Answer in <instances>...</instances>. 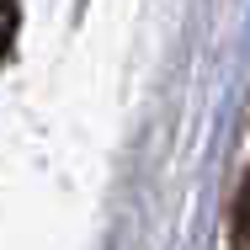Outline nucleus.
<instances>
[{
    "label": "nucleus",
    "mask_w": 250,
    "mask_h": 250,
    "mask_svg": "<svg viewBox=\"0 0 250 250\" xmlns=\"http://www.w3.org/2000/svg\"><path fill=\"white\" fill-rule=\"evenodd\" d=\"M234 234L250 240V176H245V187H240V202H234Z\"/></svg>",
    "instance_id": "f257e3e1"
}]
</instances>
